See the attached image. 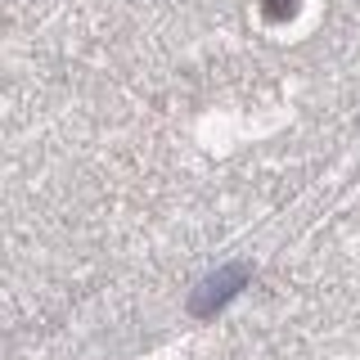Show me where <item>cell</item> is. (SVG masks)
<instances>
[{
	"label": "cell",
	"mask_w": 360,
	"mask_h": 360,
	"mask_svg": "<svg viewBox=\"0 0 360 360\" xmlns=\"http://www.w3.org/2000/svg\"><path fill=\"white\" fill-rule=\"evenodd\" d=\"M243 284V270H225L221 279H207V292L198 297V311H212V307H221L225 297H230L234 288Z\"/></svg>",
	"instance_id": "1"
}]
</instances>
